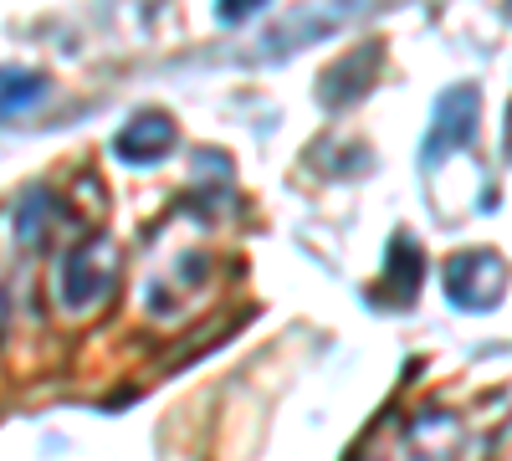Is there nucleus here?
Here are the masks:
<instances>
[{
	"label": "nucleus",
	"instance_id": "39448f33",
	"mask_svg": "<svg viewBox=\"0 0 512 461\" xmlns=\"http://www.w3.org/2000/svg\"><path fill=\"white\" fill-rule=\"evenodd\" d=\"M420 267H425L420 246H415L410 236H395V241H390V262H384V282L395 287L400 303H415V292H420Z\"/></svg>",
	"mask_w": 512,
	"mask_h": 461
},
{
	"label": "nucleus",
	"instance_id": "0eeeda50",
	"mask_svg": "<svg viewBox=\"0 0 512 461\" xmlns=\"http://www.w3.org/2000/svg\"><path fill=\"white\" fill-rule=\"evenodd\" d=\"M272 6V0H216V21L226 26H246L251 16H262Z\"/></svg>",
	"mask_w": 512,
	"mask_h": 461
},
{
	"label": "nucleus",
	"instance_id": "f257e3e1",
	"mask_svg": "<svg viewBox=\"0 0 512 461\" xmlns=\"http://www.w3.org/2000/svg\"><path fill=\"white\" fill-rule=\"evenodd\" d=\"M118 246L108 236H93V241H82L72 246L62 267H57V303L62 313H93L98 303H108V292L118 287Z\"/></svg>",
	"mask_w": 512,
	"mask_h": 461
},
{
	"label": "nucleus",
	"instance_id": "20e7f679",
	"mask_svg": "<svg viewBox=\"0 0 512 461\" xmlns=\"http://www.w3.org/2000/svg\"><path fill=\"white\" fill-rule=\"evenodd\" d=\"M123 164H159L169 149H175V118L169 113H134L113 139Z\"/></svg>",
	"mask_w": 512,
	"mask_h": 461
},
{
	"label": "nucleus",
	"instance_id": "f03ea898",
	"mask_svg": "<svg viewBox=\"0 0 512 461\" xmlns=\"http://www.w3.org/2000/svg\"><path fill=\"white\" fill-rule=\"evenodd\" d=\"M502 282H507L502 257H492V251H456L446 262V303L461 313H487L502 303Z\"/></svg>",
	"mask_w": 512,
	"mask_h": 461
},
{
	"label": "nucleus",
	"instance_id": "6e6552de",
	"mask_svg": "<svg viewBox=\"0 0 512 461\" xmlns=\"http://www.w3.org/2000/svg\"><path fill=\"white\" fill-rule=\"evenodd\" d=\"M507 11H512V0H507Z\"/></svg>",
	"mask_w": 512,
	"mask_h": 461
},
{
	"label": "nucleus",
	"instance_id": "423d86ee",
	"mask_svg": "<svg viewBox=\"0 0 512 461\" xmlns=\"http://www.w3.org/2000/svg\"><path fill=\"white\" fill-rule=\"evenodd\" d=\"M41 93H47V77H41V72L0 67V123H11L16 113H26Z\"/></svg>",
	"mask_w": 512,
	"mask_h": 461
},
{
	"label": "nucleus",
	"instance_id": "7ed1b4c3",
	"mask_svg": "<svg viewBox=\"0 0 512 461\" xmlns=\"http://www.w3.org/2000/svg\"><path fill=\"white\" fill-rule=\"evenodd\" d=\"M477 118H482V93L472 88V82H456V88L441 93V103H436V118H431V134H425V144H420V159L441 164L446 154L466 149L477 139Z\"/></svg>",
	"mask_w": 512,
	"mask_h": 461
}]
</instances>
